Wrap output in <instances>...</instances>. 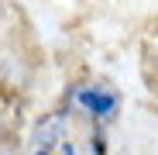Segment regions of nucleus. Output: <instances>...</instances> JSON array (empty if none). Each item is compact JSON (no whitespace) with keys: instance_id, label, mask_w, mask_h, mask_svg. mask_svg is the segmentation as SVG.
Listing matches in <instances>:
<instances>
[{"instance_id":"1","label":"nucleus","mask_w":158,"mask_h":155,"mask_svg":"<svg viewBox=\"0 0 158 155\" xmlns=\"http://www.w3.org/2000/svg\"><path fill=\"white\" fill-rule=\"evenodd\" d=\"M76 138H79L76 124L65 114H55V117H48L38 127V135H35V155H93L96 145H100V138H93L83 148Z\"/></svg>"},{"instance_id":"2","label":"nucleus","mask_w":158,"mask_h":155,"mask_svg":"<svg viewBox=\"0 0 158 155\" xmlns=\"http://www.w3.org/2000/svg\"><path fill=\"white\" fill-rule=\"evenodd\" d=\"M21 124H24V107H21V97L0 80V141L14 145L21 138Z\"/></svg>"},{"instance_id":"3","label":"nucleus","mask_w":158,"mask_h":155,"mask_svg":"<svg viewBox=\"0 0 158 155\" xmlns=\"http://www.w3.org/2000/svg\"><path fill=\"white\" fill-rule=\"evenodd\" d=\"M72 100H76L86 114H93V117H103V114H110V110L117 107V97L107 93V90H96V86H83V90H76Z\"/></svg>"},{"instance_id":"4","label":"nucleus","mask_w":158,"mask_h":155,"mask_svg":"<svg viewBox=\"0 0 158 155\" xmlns=\"http://www.w3.org/2000/svg\"><path fill=\"white\" fill-rule=\"evenodd\" d=\"M155 55H158V41H155ZM155 66H158V59H155Z\"/></svg>"}]
</instances>
